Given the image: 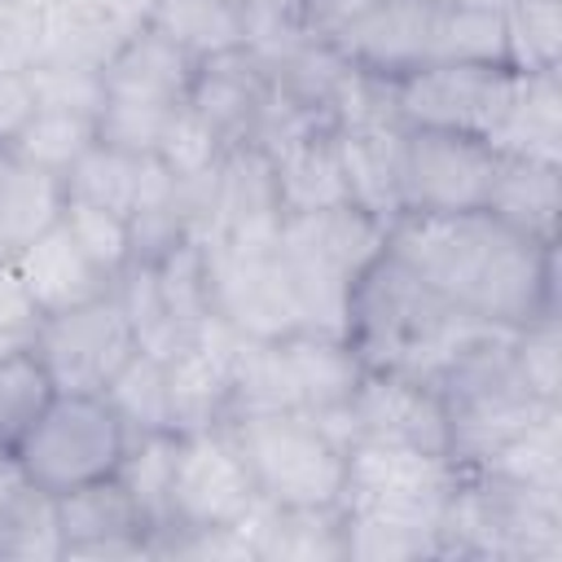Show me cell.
<instances>
[{"mask_svg":"<svg viewBox=\"0 0 562 562\" xmlns=\"http://www.w3.org/2000/svg\"><path fill=\"white\" fill-rule=\"evenodd\" d=\"M386 255L487 325H531L558 316V246H536L487 211L400 215Z\"/></svg>","mask_w":562,"mask_h":562,"instance_id":"obj_1","label":"cell"},{"mask_svg":"<svg viewBox=\"0 0 562 562\" xmlns=\"http://www.w3.org/2000/svg\"><path fill=\"white\" fill-rule=\"evenodd\" d=\"M483 321L426 285L395 255H378L347 299L342 338L364 369L430 378Z\"/></svg>","mask_w":562,"mask_h":562,"instance_id":"obj_2","label":"cell"},{"mask_svg":"<svg viewBox=\"0 0 562 562\" xmlns=\"http://www.w3.org/2000/svg\"><path fill=\"white\" fill-rule=\"evenodd\" d=\"M439 558L562 562V492L461 470L439 522Z\"/></svg>","mask_w":562,"mask_h":562,"instance_id":"obj_3","label":"cell"},{"mask_svg":"<svg viewBox=\"0 0 562 562\" xmlns=\"http://www.w3.org/2000/svg\"><path fill=\"white\" fill-rule=\"evenodd\" d=\"M277 246L303 312V329L342 334L351 285L386 250V224L351 202H338L325 211L285 215Z\"/></svg>","mask_w":562,"mask_h":562,"instance_id":"obj_4","label":"cell"},{"mask_svg":"<svg viewBox=\"0 0 562 562\" xmlns=\"http://www.w3.org/2000/svg\"><path fill=\"white\" fill-rule=\"evenodd\" d=\"M461 465L448 452L395 448V443H351L338 509L360 522H391L430 531L439 540L443 509L457 492Z\"/></svg>","mask_w":562,"mask_h":562,"instance_id":"obj_5","label":"cell"},{"mask_svg":"<svg viewBox=\"0 0 562 562\" xmlns=\"http://www.w3.org/2000/svg\"><path fill=\"white\" fill-rule=\"evenodd\" d=\"M250 479L272 505H338L347 443L307 413L228 417Z\"/></svg>","mask_w":562,"mask_h":562,"instance_id":"obj_6","label":"cell"},{"mask_svg":"<svg viewBox=\"0 0 562 562\" xmlns=\"http://www.w3.org/2000/svg\"><path fill=\"white\" fill-rule=\"evenodd\" d=\"M127 452V430L105 404V395L57 391L40 422L18 443V461L31 483L48 492H70L92 479H110Z\"/></svg>","mask_w":562,"mask_h":562,"instance_id":"obj_7","label":"cell"},{"mask_svg":"<svg viewBox=\"0 0 562 562\" xmlns=\"http://www.w3.org/2000/svg\"><path fill=\"white\" fill-rule=\"evenodd\" d=\"M211 277V312L246 338H285L303 329V312L277 241H202Z\"/></svg>","mask_w":562,"mask_h":562,"instance_id":"obj_8","label":"cell"},{"mask_svg":"<svg viewBox=\"0 0 562 562\" xmlns=\"http://www.w3.org/2000/svg\"><path fill=\"white\" fill-rule=\"evenodd\" d=\"M31 351L44 360L57 391L101 395L110 386V378L136 356V338H132V325L110 290L92 303L40 316V325L31 334Z\"/></svg>","mask_w":562,"mask_h":562,"instance_id":"obj_9","label":"cell"},{"mask_svg":"<svg viewBox=\"0 0 562 562\" xmlns=\"http://www.w3.org/2000/svg\"><path fill=\"white\" fill-rule=\"evenodd\" d=\"M518 70L483 61H426L395 79V105L404 127L483 136L501 123Z\"/></svg>","mask_w":562,"mask_h":562,"instance_id":"obj_10","label":"cell"},{"mask_svg":"<svg viewBox=\"0 0 562 562\" xmlns=\"http://www.w3.org/2000/svg\"><path fill=\"white\" fill-rule=\"evenodd\" d=\"M496 154L483 136L404 127V176H400V215H452L483 211Z\"/></svg>","mask_w":562,"mask_h":562,"instance_id":"obj_11","label":"cell"},{"mask_svg":"<svg viewBox=\"0 0 562 562\" xmlns=\"http://www.w3.org/2000/svg\"><path fill=\"white\" fill-rule=\"evenodd\" d=\"M259 501L250 465L224 426L180 435L176 443V479H171V518L176 527H224L237 522ZM171 527V531H176Z\"/></svg>","mask_w":562,"mask_h":562,"instance_id":"obj_12","label":"cell"},{"mask_svg":"<svg viewBox=\"0 0 562 562\" xmlns=\"http://www.w3.org/2000/svg\"><path fill=\"white\" fill-rule=\"evenodd\" d=\"M347 439L351 443H395L422 452H448V413L439 391L413 373L364 369L356 395L347 400Z\"/></svg>","mask_w":562,"mask_h":562,"instance_id":"obj_13","label":"cell"},{"mask_svg":"<svg viewBox=\"0 0 562 562\" xmlns=\"http://www.w3.org/2000/svg\"><path fill=\"white\" fill-rule=\"evenodd\" d=\"M281 198L272 162L259 145L224 149L220 167L206 180V224L202 241H277L281 237Z\"/></svg>","mask_w":562,"mask_h":562,"instance_id":"obj_14","label":"cell"},{"mask_svg":"<svg viewBox=\"0 0 562 562\" xmlns=\"http://www.w3.org/2000/svg\"><path fill=\"white\" fill-rule=\"evenodd\" d=\"M241 334L220 321L215 312L193 329V338L167 356V395H171V426L176 435L211 430L228 422V364Z\"/></svg>","mask_w":562,"mask_h":562,"instance_id":"obj_15","label":"cell"},{"mask_svg":"<svg viewBox=\"0 0 562 562\" xmlns=\"http://www.w3.org/2000/svg\"><path fill=\"white\" fill-rule=\"evenodd\" d=\"M57 522L61 558H149V522L119 474L57 492Z\"/></svg>","mask_w":562,"mask_h":562,"instance_id":"obj_16","label":"cell"},{"mask_svg":"<svg viewBox=\"0 0 562 562\" xmlns=\"http://www.w3.org/2000/svg\"><path fill=\"white\" fill-rule=\"evenodd\" d=\"M285 351V369H290V386H294V413H307L316 422H325L347 448V400L356 395L364 364L360 356L347 347L342 334H321V329H299L277 338Z\"/></svg>","mask_w":562,"mask_h":562,"instance_id":"obj_17","label":"cell"},{"mask_svg":"<svg viewBox=\"0 0 562 562\" xmlns=\"http://www.w3.org/2000/svg\"><path fill=\"white\" fill-rule=\"evenodd\" d=\"M268 88H272L268 66L255 53L233 48V53L198 61L184 105L224 140V149H233V145H246L255 136Z\"/></svg>","mask_w":562,"mask_h":562,"instance_id":"obj_18","label":"cell"},{"mask_svg":"<svg viewBox=\"0 0 562 562\" xmlns=\"http://www.w3.org/2000/svg\"><path fill=\"white\" fill-rule=\"evenodd\" d=\"M430 26H435V4H426V0H382L334 48L369 75L404 79L408 70L430 61Z\"/></svg>","mask_w":562,"mask_h":562,"instance_id":"obj_19","label":"cell"},{"mask_svg":"<svg viewBox=\"0 0 562 562\" xmlns=\"http://www.w3.org/2000/svg\"><path fill=\"white\" fill-rule=\"evenodd\" d=\"M338 162L347 180V202L369 211L391 228L400 220V176H404V123H373V127H338Z\"/></svg>","mask_w":562,"mask_h":562,"instance_id":"obj_20","label":"cell"},{"mask_svg":"<svg viewBox=\"0 0 562 562\" xmlns=\"http://www.w3.org/2000/svg\"><path fill=\"white\" fill-rule=\"evenodd\" d=\"M483 211L536 246H558L562 215V167L531 158H501L483 198Z\"/></svg>","mask_w":562,"mask_h":562,"instance_id":"obj_21","label":"cell"},{"mask_svg":"<svg viewBox=\"0 0 562 562\" xmlns=\"http://www.w3.org/2000/svg\"><path fill=\"white\" fill-rule=\"evenodd\" d=\"M18 272L40 307V316H53V312H66V307H79V303H92L101 294L114 290V281L75 246V237L57 224H48L18 259Z\"/></svg>","mask_w":562,"mask_h":562,"instance_id":"obj_22","label":"cell"},{"mask_svg":"<svg viewBox=\"0 0 562 562\" xmlns=\"http://www.w3.org/2000/svg\"><path fill=\"white\" fill-rule=\"evenodd\" d=\"M487 149L501 158H531L562 167V70L518 75L501 123L487 132Z\"/></svg>","mask_w":562,"mask_h":562,"instance_id":"obj_23","label":"cell"},{"mask_svg":"<svg viewBox=\"0 0 562 562\" xmlns=\"http://www.w3.org/2000/svg\"><path fill=\"white\" fill-rule=\"evenodd\" d=\"M193 70H198V61L189 53H180L167 35H158L145 22L105 61L101 79H105V97L154 101V105H184L189 83H193Z\"/></svg>","mask_w":562,"mask_h":562,"instance_id":"obj_24","label":"cell"},{"mask_svg":"<svg viewBox=\"0 0 562 562\" xmlns=\"http://www.w3.org/2000/svg\"><path fill=\"white\" fill-rule=\"evenodd\" d=\"M272 176H277V198L285 215H307L347 202V180L338 162V140L334 127L303 132L268 154Z\"/></svg>","mask_w":562,"mask_h":562,"instance_id":"obj_25","label":"cell"},{"mask_svg":"<svg viewBox=\"0 0 562 562\" xmlns=\"http://www.w3.org/2000/svg\"><path fill=\"white\" fill-rule=\"evenodd\" d=\"M61 202L66 189L57 176L0 145V259H18L48 224H57Z\"/></svg>","mask_w":562,"mask_h":562,"instance_id":"obj_26","label":"cell"},{"mask_svg":"<svg viewBox=\"0 0 562 562\" xmlns=\"http://www.w3.org/2000/svg\"><path fill=\"white\" fill-rule=\"evenodd\" d=\"M132 31L136 26L119 22L97 0H57L53 9L40 13V61L105 70V61L123 48Z\"/></svg>","mask_w":562,"mask_h":562,"instance_id":"obj_27","label":"cell"},{"mask_svg":"<svg viewBox=\"0 0 562 562\" xmlns=\"http://www.w3.org/2000/svg\"><path fill=\"white\" fill-rule=\"evenodd\" d=\"M149 26L158 35H167L193 61L246 48L241 4H233V0H158L149 13Z\"/></svg>","mask_w":562,"mask_h":562,"instance_id":"obj_28","label":"cell"},{"mask_svg":"<svg viewBox=\"0 0 562 562\" xmlns=\"http://www.w3.org/2000/svg\"><path fill=\"white\" fill-rule=\"evenodd\" d=\"M255 413H294V386L281 342L241 334L228 364V417H255Z\"/></svg>","mask_w":562,"mask_h":562,"instance_id":"obj_29","label":"cell"},{"mask_svg":"<svg viewBox=\"0 0 562 562\" xmlns=\"http://www.w3.org/2000/svg\"><path fill=\"white\" fill-rule=\"evenodd\" d=\"M176 443L180 435H140L127 439V452L119 461V483L127 487V496L136 501L140 518L149 522V549L158 536H167L176 527L171 518V479H176Z\"/></svg>","mask_w":562,"mask_h":562,"instance_id":"obj_30","label":"cell"},{"mask_svg":"<svg viewBox=\"0 0 562 562\" xmlns=\"http://www.w3.org/2000/svg\"><path fill=\"white\" fill-rule=\"evenodd\" d=\"M114 299L132 325V338H136V351L154 356V360H167L176 356L193 334L180 325V316L171 312V303L162 299L158 290V277H154V263H127L114 281Z\"/></svg>","mask_w":562,"mask_h":562,"instance_id":"obj_31","label":"cell"},{"mask_svg":"<svg viewBox=\"0 0 562 562\" xmlns=\"http://www.w3.org/2000/svg\"><path fill=\"white\" fill-rule=\"evenodd\" d=\"M461 470H487V474L522 483V487L562 492V408H549L527 430L505 439L492 457H483L479 465H461Z\"/></svg>","mask_w":562,"mask_h":562,"instance_id":"obj_32","label":"cell"},{"mask_svg":"<svg viewBox=\"0 0 562 562\" xmlns=\"http://www.w3.org/2000/svg\"><path fill=\"white\" fill-rule=\"evenodd\" d=\"M105 404L114 408V417L123 422L127 439H140V435H176L171 426V395H167V364L136 351L114 378L110 386L101 391Z\"/></svg>","mask_w":562,"mask_h":562,"instance_id":"obj_33","label":"cell"},{"mask_svg":"<svg viewBox=\"0 0 562 562\" xmlns=\"http://www.w3.org/2000/svg\"><path fill=\"white\" fill-rule=\"evenodd\" d=\"M97 145V119L92 114H75V110H44L35 105V114L22 123V132L9 140V149L18 158H26L31 167L66 180V171Z\"/></svg>","mask_w":562,"mask_h":562,"instance_id":"obj_34","label":"cell"},{"mask_svg":"<svg viewBox=\"0 0 562 562\" xmlns=\"http://www.w3.org/2000/svg\"><path fill=\"white\" fill-rule=\"evenodd\" d=\"M57 558H61L57 492L26 483L0 509V562H57Z\"/></svg>","mask_w":562,"mask_h":562,"instance_id":"obj_35","label":"cell"},{"mask_svg":"<svg viewBox=\"0 0 562 562\" xmlns=\"http://www.w3.org/2000/svg\"><path fill=\"white\" fill-rule=\"evenodd\" d=\"M505 18V66L518 75L562 70V0H509Z\"/></svg>","mask_w":562,"mask_h":562,"instance_id":"obj_36","label":"cell"},{"mask_svg":"<svg viewBox=\"0 0 562 562\" xmlns=\"http://www.w3.org/2000/svg\"><path fill=\"white\" fill-rule=\"evenodd\" d=\"M145 158V154H140ZM140 158L136 154H123V149H110V145H92L61 180L66 198L75 202H88V206H101V211H114V215H132V202H136V176H140Z\"/></svg>","mask_w":562,"mask_h":562,"instance_id":"obj_37","label":"cell"},{"mask_svg":"<svg viewBox=\"0 0 562 562\" xmlns=\"http://www.w3.org/2000/svg\"><path fill=\"white\" fill-rule=\"evenodd\" d=\"M53 395H57V386H53L44 360L31 351V342L22 351L4 356L0 360V443L18 448Z\"/></svg>","mask_w":562,"mask_h":562,"instance_id":"obj_38","label":"cell"},{"mask_svg":"<svg viewBox=\"0 0 562 562\" xmlns=\"http://www.w3.org/2000/svg\"><path fill=\"white\" fill-rule=\"evenodd\" d=\"M430 61L505 66V18H501V9H435Z\"/></svg>","mask_w":562,"mask_h":562,"instance_id":"obj_39","label":"cell"},{"mask_svg":"<svg viewBox=\"0 0 562 562\" xmlns=\"http://www.w3.org/2000/svg\"><path fill=\"white\" fill-rule=\"evenodd\" d=\"M158 290L171 303V312L180 316V325L193 334L206 316H211V277H206V250L202 241H180L171 255H162L154 263Z\"/></svg>","mask_w":562,"mask_h":562,"instance_id":"obj_40","label":"cell"},{"mask_svg":"<svg viewBox=\"0 0 562 562\" xmlns=\"http://www.w3.org/2000/svg\"><path fill=\"white\" fill-rule=\"evenodd\" d=\"M61 228L75 237V246L110 277L119 281V272L132 263V241H127V220L114 215V211H101V206H88V202H75L66 198L61 202Z\"/></svg>","mask_w":562,"mask_h":562,"instance_id":"obj_41","label":"cell"},{"mask_svg":"<svg viewBox=\"0 0 562 562\" xmlns=\"http://www.w3.org/2000/svg\"><path fill=\"white\" fill-rule=\"evenodd\" d=\"M514 369L540 404H562V316L514 329Z\"/></svg>","mask_w":562,"mask_h":562,"instance_id":"obj_42","label":"cell"},{"mask_svg":"<svg viewBox=\"0 0 562 562\" xmlns=\"http://www.w3.org/2000/svg\"><path fill=\"white\" fill-rule=\"evenodd\" d=\"M158 158L162 167L180 180V184H193V180H206L220 158H224V140L189 110V105H176L167 127H162V140H158Z\"/></svg>","mask_w":562,"mask_h":562,"instance_id":"obj_43","label":"cell"},{"mask_svg":"<svg viewBox=\"0 0 562 562\" xmlns=\"http://www.w3.org/2000/svg\"><path fill=\"white\" fill-rule=\"evenodd\" d=\"M422 558H439V540L430 531L360 522L342 514V562H422Z\"/></svg>","mask_w":562,"mask_h":562,"instance_id":"obj_44","label":"cell"},{"mask_svg":"<svg viewBox=\"0 0 562 562\" xmlns=\"http://www.w3.org/2000/svg\"><path fill=\"white\" fill-rule=\"evenodd\" d=\"M241 26H246V53H255L268 70L281 66L299 44H307L303 0H246Z\"/></svg>","mask_w":562,"mask_h":562,"instance_id":"obj_45","label":"cell"},{"mask_svg":"<svg viewBox=\"0 0 562 562\" xmlns=\"http://www.w3.org/2000/svg\"><path fill=\"white\" fill-rule=\"evenodd\" d=\"M176 105H154V101H123V97H105L101 114H97V140L123 154H158L162 127L171 119Z\"/></svg>","mask_w":562,"mask_h":562,"instance_id":"obj_46","label":"cell"},{"mask_svg":"<svg viewBox=\"0 0 562 562\" xmlns=\"http://www.w3.org/2000/svg\"><path fill=\"white\" fill-rule=\"evenodd\" d=\"M35 105L44 110H75V114H101L105 105V79L92 66H66V61H35L26 70Z\"/></svg>","mask_w":562,"mask_h":562,"instance_id":"obj_47","label":"cell"},{"mask_svg":"<svg viewBox=\"0 0 562 562\" xmlns=\"http://www.w3.org/2000/svg\"><path fill=\"white\" fill-rule=\"evenodd\" d=\"M382 0H303V35L312 44H338Z\"/></svg>","mask_w":562,"mask_h":562,"instance_id":"obj_48","label":"cell"},{"mask_svg":"<svg viewBox=\"0 0 562 562\" xmlns=\"http://www.w3.org/2000/svg\"><path fill=\"white\" fill-rule=\"evenodd\" d=\"M40 307L13 259H0V334H35Z\"/></svg>","mask_w":562,"mask_h":562,"instance_id":"obj_49","label":"cell"},{"mask_svg":"<svg viewBox=\"0 0 562 562\" xmlns=\"http://www.w3.org/2000/svg\"><path fill=\"white\" fill-rule=\"evenodd\" d=\"M35 114V92L26 70H0V145H9Z\"/></svg>","mask_w":562,"mask_h":562,"instance_id":"obj_50","label":"cell"},{"mask_svg":"<svg viewBox=\"0 0 562 562\" xmlns=\"http://www.w3.org/2000/svg\"><path fill=\"white\" fill-rule=\"evenodd\" d=\"M26 483H31V479H26L22 461H18V448H4V443H0V509H4Z\"/></svg>","mask_w":562,"mask_h":562,"instance_id":"obj_51","label":"cell"},{"mask_svg":"<svg viewBox=\"0 0 562 562\" xmlns=\"http://www.w3.org/2000/svg\"><path fill=\"white\" fill-rule=\"evenodd\" d=\"M97 4L110 9V13H114L119 22H127V26H145L158 0H97Z\"/></svg>","mask_w":562,"mask_h":562,"instance_id":"obj_52","label":"cell"},{"mask_svg":"<svg viewBox=\"0 0 562 562\" xmlns=\"http://www.w3.org/2000/svg\"><path fill=\"white\" fill-rule=\"evenodd\" d=\"M435 9H505L509 0H426Z\"/></svg>","mask_w":562,"mask_h":562,"instance_id":"obj_53","label":"cell"},{"mask_svg":"<svg viewBox=\"0 0 562 562\" xmlns=\"http://www.w3.org/2000/svg\"><path fill=\"white\" fill-rule=\"evenodd\" d=\"M26 342H31V334H0V360L13 356V351H22Z\"/></svg>","mask_w":562,"mask_h":562,"instance_id":"obj_54","label":"cell"},{"mask_svg":"<svg viewBox=\"0 0 562 562\" xmlns=\"http://www.w3.org/2000/svg\"><path fill=\"white\" fill-rule=\"evenodd\" d=\"M13 4H22V9H31V13H44V9H53L57 0H13Z\"/></svg>","mask_w":562,"mask_h":562,"instance_id":"obj_55","label":"cell"},{"mask_svg":"<svg viewBox=\"0 0 562 562\" xmlns=\"http://www.w3.org/2000/svg\"><path fill=\"white\" fill-rule=\"evenodd\" d=\"M233 4H246V0H233Z\"/></svg>","mask_w":562,"mask_h":562,"instance_id":"obj_56","label":"cell"}]
</instances>
